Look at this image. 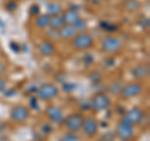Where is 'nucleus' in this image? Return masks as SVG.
I'll list each match as a JSON object with an SVG mask.
<instances>
[{"label": "nucleus", "instance_id": "obj_1", "mask_svg": "<svg viewBox=\"0 0 150 141\" xmlns=\"http://www.w3.org/2000/svg\"><path fill=\"white\" fill-rule=\"evenodd\" d=\"M71 40H73V46L78 50H88V49H90L94 44L93 36L85 31L76 34Z\"/></svg>", "mask_w": 150, "mask_h": 141}, {"label": "nucleus", "instance_id": "obj_2", "mask_svg": "<svg viewBox=\"0 0 150 141\" xmlns=\"http://www.w3.org/2000/svg\"><path fill=\"white\" fill-rule=\"evenodd\" d=\"M121 46H123V43H121V40L119 37L116 36H112V35H109L104 37V40H103L101 43V48L103 50L105 51L108 54H115L120 51Z\"/></svg>", "mask_w": 150, "mask_h": 141}, {"label": "nucleus", "instance_id": "obj_3", "mask_svg": "<svg viewBox=\"0 0 150 141\" xmlns=\"http://www.w3.org/2000/svg\"><path fill=\"white\" fill-rule=\"evenodd\" d=\"M111 101L108 95H105L104 92H98L95 96H94L90 100V106L93 110L95 111H103L106 110L108 107L110 106Z\"/></svg>", "mask_w": 150, "mask_h": 141}, {"label": "nucleus", "instance_id": "obj_4", "mask_svg": "<svg viewBox=\"0 0 150 141\" xmlns=\"http://www.w3.org/2000/svg\"><path fill=\"white\" fill-rule=\"evenodd\" d=\"M64 123H65L67 129L69 130V133H78L83 126L84 116L81 114H79V112L71 114V115H69L67 119H64Z\"/></svg>", "mask_w": 150, "mask_h": 141}, {"label": "nucleus", "instance_id": "obj_5", "mask_svg": "<svg viewBox=\"0 0 150 141\" xmlns=\"http://www.w3.org/2000/svg\"><path fill=\"white\" fill-rule=\"evenodd\" d=\"M143 90H144L143 84L139 82V81H135V82H130V84H128V85H125V86L121 87L120 94H121V96H123V97L129 99V97L138 96L139 94L143 92Z\"/></svg>", "mask_w": 150, "mask_h": 141}, {"label": "nucleus", "instance_id": "obj_6", "mask_svg": "<svg viewBox=\"0 0 150 141\" xmlns=\"http://www.w3.org/2000/svg\"><path fill=\"white\" fill-rule=\"evenodd\" d=\"M143 117H144L143 110L139 109V107H134V109H131V110H129L128 112H126L121 121L125 123V124H128V125L134 126V125H138V124L142 123Z\"/></svg>", "mask_w": 150, "mask_h": 141}, {"label": "nucleus", "instance_id": "obj_7", "mask_svg": "<svg viewBox=\"0 0 150 141\" xmlns=\"http://www.w3.org/2000/svg\"><path fill=\"white\" fill-rule=\"evenodd\" d=\"M38 95L41 100H50V99H53L55 96H58L59 94V89L56 87L54 84H44V85H41L39 89H38Z\"/></svg>", "mask_w": 150, "mask_h": 141}, {"label": "nucleus", "instance_id": "obj_8", "mask_svg": "<svg viewBox=\"0 0 150 141\" xmlns=\"http://www.w3.org/2000/svg\"><path fill=\"white\" fill-rule=\"evenodd\" d=\"M29 115H30L29 109L23 105L14 107L11 110V114H10L11 120H14L15 123H24V121H26L28 117H29Z\"/></svg>", "mask_w": 150, "mask_h": 141}, {"label": "nucleus", "instance_id": "obj_9", "mask_svg": "<svg viewBox=\"0 0 150 141\" xmlns=\"http://www.w3.org/2000/svg\"><path fill=\"white\" fill-rule=\"evenodd\" d=\"M116 135L124 141L130 140L134 136L133 126L125 124V123H123V121H120V123L118 124V126H116Z\"/></svg>", "mask_w": 150, "mask_h": 141}, {"label": "nucleus", "instance_id": "obj_10", "mask_svg": "<svg viewBox=\"0 0 150 141\" xmlns=\"http://www.w3.org/2000/svg\"><path fill=\"white\" fill-rule=\"evenodd\" d=\"M83 130L88 136H95L98 134V130H99V124H98L96 119L94 117H88V119H84L83 123Z\"/></svg>", "mask_w": 150, "mask_h": 141}, {"label": "nucleus", "instance_id": "obj_11", "mask_svg": "<svg viewBox=\"0 0 150 141\" xmlns=\"http://www.w3.org/2000/svg\"><path fill=\"white\" fill-rule=\"evenodd\" d=\"M46 116L51 120V123L54 124H62L64 121V115H63V110L58 106H49L46 109Z\"/></svg>", "mask_w": 150, "mask_h": 141}, {"label": "nucleus", "instance_id": "obj_12", "mask_svg": "<svg viewBox=\"0 0 150 141\" xmlns=\"http://www.w3.org/2000/svg\"><path fill=\"white\" fill-rule=\"evenodd\" d=\"M59 35H60V39H64V40H70L76 35V30L74 29L73 25H68L65 24L60 27L59 30Z\"/></svg>", "mask_w": 150, "mask_h": 141}, {"label": "nucleus", "instance_id": "obj_13", "mask_svg": "<svg viewBox=\"0 0 150 141\" xmlns=\"http://www.w3.org/2000/svg\"><path fill=\"white\" fill-rule=\"evenodd\" d=\"M131 74H133V76L138 80L145 79V78L149 76V66L148 65H139V66L133 69Z\"/></svg>", "mask_w": 150, "mask_h": 141}, {"label": "nucleus", "instance_id": "obj_14", "mask_svg": "<svg viewBox=\"0 0 150 141\" xmlns=\"http://www.w3.org/2000/svg\"><path fill=\"white\" fill-rule=\"evenodd\" d=\"M63 19H64V23L68 25H73L74 23H76L80 16H79V13L76 10H73V9H70V10H67L64 14H63Z\"/></svg>", "mask_w": 150, "mask_h": 141}, {"label": "nucleus", "instance_id": "obj_15", "mask_svg": "<svg viewBox=\"0 0 150 141\" xmlns=\"http://www.w3.org/2000/svg\"><path fill=\"white\" fill-rule=\"evenodd\" d=\"M63 13V6H62V4L60 3H50L46 5V15H60V14Z\"/></svg>", "mask_w": 150, "mask_h": 141}, {"label": "nucleus", "instance_id": "obj_16", "mask_svg": "<svg viewBox=\"0 0 150 141\" xmlns=\"http://www.w3.org/2000/svg\"><path fill=\"white\" fill-rule=\"evenodd\" d=\"M39 50L43 55L49 56V55H53L55 53V46L53 43H50V41H43L39 46Z\"/></svg>", "mask_w": 150, "mask_h": 141}, {"label": "nucleus", "instance_id": "obj_17", "mask_svg": "<svg viewBox=\"0 0 150 141\" xmlns=\"http://www.w3.org/2000/svg\"><path fill=\"white\" fill-rule=\"evenodd\" d=\"M140 6H142V4H140L139 0H125V3H124L125 10L129 11V13L138 11L140 9Z\"/></svg>", "mask_w": 150, "mask_h": 141}, {"label": "nucleus", "instance_id": "obj_18", "mask_svg": "<svg viewBox=\"0 0 150 141\" xmlns=\"http://www.w3.org/2000/svg\"><path fill=\"white\" fill-rule=\"evenodd\" d=\"M35 24L38 27H40V29H45V27H48L50 25V16L46 15V14L39 15L35 19Z\"/></svg>", "mask_w": 150, "mask_h": 141}, {"label": "nucleus", "instance_id": "obj_19", "mask_svg": "<svg viewBox=\"0 0 150 141\" xmlns=\"http://www.w3.org/2000/svg\"><path fill=\"white\" fill-rule=\"evenodd\" d=\"M63 25H65L63 16L55 15L53 18H50V25L49 26H51V29H60Z\"/></svg>", "mask_w": 150, "mask_h": 141}, {"label": "nucleus", "instance_id": "obj_20", "mask_svg": "<svg viewBox=\"0 0 150 141\" xmlns=\"http://www.w3.org/2000/svg\"><path fill=\"white\" fill-rule=\"evenodd\" d=\"M121 87H123V86H121V82H120V81H114V82H111L110 85H109L108 90H109V92L116 95V94H120Z\"/></svg>", "mask_w": 150, "mask_h": 141}, {"label": "nucleus", "instance_id": "obj_21", "mask_svg": "<svg viewBox=\"0 0 150 141\" xmlns=\"http://www.w3.org/2000/svg\"><path fill=\"white\" fill-rule=\"evenodd\" d=\"M73 26H74V29L76 31L83 32V31H85V29H86V23H85V20H83V19H79L76 23H74Z\"/></svg>", "mask_w": 150, "mask_h": 141}, {"label": "nucleus", "instance_id": "obj_22", "mask_svg": "<svg viewBox=\"0 0 150 141\" xmlns=\"http://www.w3.org/2000/svg\"><path fill=\"white\" fill-rule=\"evenodd\" d=\"M100 25L104 27L105 31H110V32H111V31H116V30H118V26L114 25V24H110V23H104V21H101Z\"/></svg>", "mask_w": 150, "mask_h": 141}, {"label": "nucleus", "instance_id": "obj_23", "mask_svg": "<svg viewBox=\"0 0 150 141\" xmlns=\"http://www.w3.org/2000/svg\"><path fill=\"white\" fill-rule=\"evenodd\" d=\"M48 36L50 37V39H60V35H59V30L58 29H50L48 30Z\"/></svg>", "mask_w": 150, "mask_h": 141}, {"label": "nucleus", "instance_id": "obj_24", "mask_svg": "<svg viewBox=\"0 0 150 141\" xmlns=\"http://www.w3.org/2000/svg\"><path fill=\"white\" fill-rule=\"evenodd\" d=\"M75 87H76V85L73 84V82H65L63 85L64 91H67V92H71L73 90H75Z\"/></svg>", "mask_w": 150, "mask_h": 141}, {"label": "nucleus", "instance_id": "obj_25", "mask_svg": "<svg viewBox=\"0 0 150 141\" xmlns=\"http://www.w3.org/2000/svg\"><path fill=\"white\" fill-rule=\"evenodd\" d=\"M76 136L74 135V133H69L64 136V141H76Z\"/></svg>", "mask_w": 150, "mask_h": 141}, {"label": "nucleus", "instance_id": "obj_26", "mask_svg": "<svg viewBox=\"0 0 150 141\" xmlns=\"http://www.w3.org/2000/svg\"><path fill=\"white\" fill-rule=\"evenodd\" d=\"M6 9L9 11H13V10H15L16 9V3H15V0H11V1H9L6 4Z\"/></svg>", "mask_w": 150, "mask_h": 141}, {"label": "nucleus", "instance_id": "obj_27", "mask_svg": "<svg viewBox=\"0 0 150 141\" xmlns=\"http://www.w3.org/2000/svg\"><path fill=\"white\" fill-rule=\"evenodd\" d=\"M84 63H85L86 65H91L94 63V59H93V56L90 54H86L85 56H84Z\"/></svg>", "mask_w": 150, "mask_h": 141}, {"label": "nucleus", "instance_id": "obj_28", "mask_svg": "<svg viewBox=\"0 0 150 141\" xmlns=\"http://www.w3.org/2000/svg\"><path fill=\"white\" fill-rule=\"evenodd\" d=\"M39 11H40V9H39V6H38V5H31L30 6V14H31V15H38Z\"/></svg>", "mask_w": 150, "mask_h": 141}, {"label": "nucleus", "instance_id": "obj_29", "mask_svg": "<svg viewBox=\"0 0 150 141\" xmlns=\"http://www.w3.org/2000/svg\"><path fill=\"white\" fill-rule=\"evenodd\" d=\"M6 89V81L3 78H0V92L4 91Z\"/></svg>", "mask_w": 150, "mask_h": 141}, {"label": "nucleus", "instance_id": "obj_30", "mask_svg": "<svg viewBox=\"0 0 150 141\" xmlns=\"http://www.w3.org/2000/svg\"><path fill=\"white\" fill-rule=\"evenodd\" d=\"M30 105H31V107L39 109V106H38V100H36L35 97H31V99H30Z\"/></svg>", "mask_w": 150, "mask_h": 141}, {"label": "nucleus", "instance_id": "obj_31", "mask_svg": "<svg viewBox=\"0 0 150 141\" xmlns=\"http://www.w3.org/2000/svg\"><path fill=\"white\" fill-rule=\"evenodd\" d=\"M5 73H6V65L3 64V63H0V76L4 75Z\"/></svg>", "mask_w": 150, "mask_h": 141}, {"label": "nucleus", "instance_id": "obj_32", "mask_svg": "<svg viewBox=\"0 0 150 141\" xmlns=\"http://www.w3.org/2000/svg\"><path fill=\"white\" fill-rule=\"evenodd\" d=\"M80 107H81V109H84V110H85V109H91V106H90V100H89L86 104L83 101L81 104H80Z\"/></svg>", "mask_w": 150, "mask_h": 141}, {"label": "nucleus", "instance_id": "obj_33", "mask_svg": "<svg viewBox=\"0 0 150 141\" xmlns=\"http://www.w3.org/2000/svg\"><path fill=\"white\" fill-rule=\"evenodd\" d=\"M38 91V87L36 86H30L28 89V92H36Z\"/></svg>", "mask_w": 150, "mask_h": 141}, {"label": "nucleus", "instance_id": "obj_34", "mask_svg": "<svg viewBox=\"0 0 150 141\" xmlns=\"http://www.w3.org/2000/svg\"><path fill=\"white\" fill-rule=\"evenodd\" d=\"M91 3H94V4H99V3H101L103 0H90Z\"/></svg>", "mask_w": 150, "mask_h": 141}]
</instances>
